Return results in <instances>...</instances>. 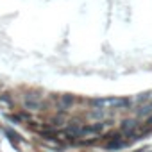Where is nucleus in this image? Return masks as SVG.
<instances>
[{
    "label": "nucleus",
    "mask_w": 152,
    "mask_h": 152,
    "mask_svg": "<svg viewBox=\"0 0 152 152\" xmlns=\"http://www.w3.org/2000/svg\"><path fill=\"white\" fill-rule=\"evenodd\" d=\"M95 104L99 106H113V107H124L129 104L127 99H106V100H97Z\"/></svg>",
    "instance_id": "obj_1"
}]
</instances>
